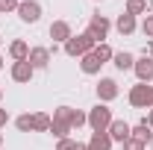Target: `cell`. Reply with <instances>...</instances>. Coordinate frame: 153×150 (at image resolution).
<instances>
[{"instance_id": "obj_1", "label": "cell", "mask_w": 153, "mask_h": 150, "mask_svg": "<svg viewBox=\"0 0 153 150\" xmlns=\"http://www.w3.org/2000/svg\"><path fill=\"white\" fill-rule=\"evenodd\" d=\"M115 135H118V138H124V135H127V127H124V124H118V127H115Z\"/></svg>"}]
</instances>
